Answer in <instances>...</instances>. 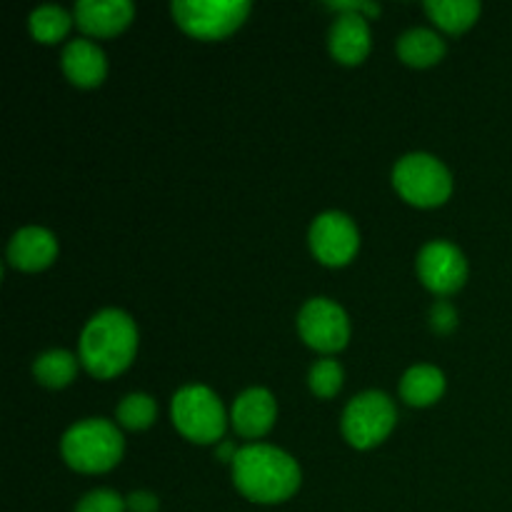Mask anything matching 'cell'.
I'll return each mask as SVG.
<instances>
[{
    "instance_id": "8fae6325",
    "label": "cell",
    "mask_w": 512,
    "mask_h": 512,
    "mask_svg": "<svg viewBox=\"0 0 512 512\" xmlns=\"http://www.w3.org/2000/svg\"><path fill=\"white\" fill-rule=\"evenodd\" d=\"M275 418H278V403L265 388H248L240 393L230 410V423L245 440L265 438L273 430Z\"/></svg>"
},
{
    "instance_id": "5bb4252c",
    "label": "cell",
    "mask_w": 512,
    "mask_h": 512,
    "mask_svg": "<svg viewBox=\"0 0 512 512\" xmlns=\"http://www.w3.org/2000/svg\"><path fill=\"white\" fill-rule=\"evenodd\" d=\"M373 35L365 15L358 13H340L333 20L328 33V48L338 63L360 65L370 53Z\"/></svg>"
},
{
    "instance_id": "d4e9b609",
    "label": "cell",
    "mask_w": 512,
    "mask_h": 512,
    "mask_svg": "<svg viewBox=\"0 0 512 512\" xmlns=\"http://www.w3.org/2000/svg\"><path fill=\"white\" fill-rule=\"evenodd\" d=\"M330 10H335V13H358V15H365V18H373V15H380V5L378 3H368V0H333V3H328Z\"/></svg>"
},
{
    "instance_id": "7c38bea8",
    "label": "cell",
    "mask_w": 512,
    "mask_h": 512,
    "mask_svg": "<svg viewBox=\"0 0 512 512\" xmlns=\"http://www.w3.org/2000/svg\"><path fill=\"white\" fill-rule=\"evenodd\" d=\"M135 5L130 0H80L73 18L83 33L93 38H113L133 23Z\"/></svg>"
},
{
    "instance_id": "ffe728a7",
    "label": "cell",
    "mask_w": 512,
    "mask_h": 512,
    "mask_svg": "<svg viewBox=\"0 0 512 512\" xmlns=\"http://www.w3.org/2000/svg\"><path fill=\"white\" fill-rule=\"evenodd\" d=\"M73 23H75L73 15H70L65 8H60V5H53V3L38 5L28 18L30 35H33L38 43H45V45L60 43V40L68 35V30L73 28Z\"/></svg>"
},
{
    "instance_id": "2e32d148",
    "label": "cell",
    "mask_w": 512,
    "mask_h": 512,
    "mask_svg": "<svg viewBox=\"0 0 512 512\" xmlns=\"http://www.w3.org/2000/svg\"><path fill=\"white\" fill-rule=\"evenodd\" d=\"M445 373L435 365H413L400 380V398L410 408H430L445 395Z\"/></svg>"
},
{
    "instance_id": "6da1fadb",
    "label": "cell",
    "mask_w": 512,
    "mask_h": 512,
    "mask_svg": "<svg viewBox=\"0 0 512 512\" xmlns=\"http://www.w3.org/2000/svg\"><path fill=\"white\" fill-rule=\"evenodd\" d=\"M230 465H233V483L238 493L258 505L285 503L298 493L303 483V473L293 455L275 445H245Z\"/></svg>"
},
{
    "instance_id": "7a4b0ae2",
    "label": "cell",
    "mask_w": 512,
    "mask_h": 512,
    "mask_svg": "<svg viewBox=\"0 0 512 512\" xmlns=\"http://www.w3.org/2000/svg\"><path fill=\"white\" fill-rule=\"evenodd\" d=\"M80 363L93 378L110 380L125 373L138 353V325L125 310L105 308L85 323L78 340Z\"/></svg>"
},
{
    "instance_id": "cb8c5ba5",
    "label": "cell",
    "mask_w": 512,
    "mask_h": 512,
    "mask_svg": "<svg viewBox=\"0 0 512 512\" xmlns=\"http://www.w3.org/2000/svg\"><path fill=\"white\" fill-rule=\"evenodd\" d=\"M430 328L438 335H448L458 328V313H455L453 305L448 300H435L433 308H430Z\"/></svg>"
},
{
    "instance_id": "ba28073f",
    "label": "cell",
    "mask_w": 512,
    "mask_h": 512,
    "mask_svg": "<svg viewBox=\"0 0 512 512\" xmlns=\"http://www.w3.org/2000/svg\"><path fill=\"white\" fill-rule=\"evenodd\" d=\"M298 333L318 353H338L350 340L348 313L330 298H310L298 313Z\"/></svg>"
},
{
    "instance_id": "603a6c76",
    "label": "cell",
    "mask_w": 512,
    "mask_h": 512,
    "mask_svg": "<svg viewBox=\"0 0 512 512\" xmlns=\"http://www.w3.org/2000/svg\"><path fill=\"white\" fill-rule=\"evenodd\" d=\"M75 512H128V505H125V498H120L118 493L100 488L85 495L75 505Z\"/></svg>"
},
{
    "instance_id": "d6986e66",
    "label": "cell",
    "mask_w": 512,
    "mask_h": 512,
    "mask_svg": "<svg viewBox=\"0 0 512 512\" xmlns=\"http://www.w3.org/2000/svg\"><path fill=\"white\" fill-rule=\"evenodd\" d=\"M78 363L80 360L73 353H68V350H45V353H40L35 358L33 375L45 388H68L75 380V375H78Z\"/></svg>"
},
{
    "instance_id": "ac0fdd59",
    "label": "cell",
    "mask_w": 512,
    "mask_h": 512,
    "mask_svg": "<svg viewBox=\"0 0 512 512\" xmlns=\"http://www.w3.org/2000/svg\"><path fill=\"white\" fill-rule=\"evenodd\" d=\"M425 13L445 33L460 35L468 28H473L475 20L483 13V5L478 0H428Z\"/></svg>"
},
{
    "instance_id": "9c48e42d",
    "label": "cell",
    "mask_w": 512,
    "mask_h": 512,
    "mask_svg": "<svg viewBox=\"0 0 512 512\" xmlns=\"http://www.w3.org/2000/svg\"><path fill=\"white\" fill-rule=\"evenodd\" d=\"M310 250L328 268H343L358 255L360 230L350 215L328 210L313 220L308 233Z\"/></svg>"
},
{
    "instance_id": "7402d4cb",
    "label": "cell",
    "mask_w": 512,
    "mask_h": 512,
    "mask_svg": "<svg viewBox=\"0 0 512 512\" xmlns=\"http://www.w3.org/2000/svg\"><path fill=\"white\" fill-rule=\"evenodd\" d=\"M345 380V370L338 360L323 358L318 363H313L308 373V385L313 390V395H318L320 400H330L340 393Z\"/></svg>"
},
{
    "instance_id": "52a82bcc",
    "label": "cell",
    "mask_w": 512,
    "mask_h": 512,
    "mask_svg": "<svg viewBox=\"0 0 512 512\" xmlns=\"http://www.w3.org/2000/svg\"><path fill=\"white\" fill-rule=\"evenodd\" d=\"M395 423H398L395 403L380 390H365V393L355 395L345 405L343 420H340L345 440L355 450H370L388 440Z\"/></svg>"
},
{
    "instance_id": "5b68a950",
    "label": "cell",
    "mask_w": 512,
    "mask_h": 512,
    "mask_svg": "<svg viewBox=\"0 0 512 512\" xmlns=\"http://www.w3.org/2000/svg\"><path fill=\"white\" fill-rule=\"evenodd\" d=\"M393 185L405 203L415 208H438L453 193V175L443 160L430 153H410L393 168Z\"/></svg>"
},
{
    "instance_id": "8992f818",
    "label": "cell",
    "mask_w": 512,
    "mask_h": 512,
    "mask_svg": "<svg viewBox=\"0 0 512 512\" xmlns=\"http://www.w3.org/2000/svg\"><path fill=\"white\" fill-rule=\"evenodd\" d=\"M173 20L183 33L198 40H223L248 20V0H175Z\"/></svg>"
},
{
    "instance_id": "e0dca14e",
    "label": "cell",
    "mask_w": 512,
    "mask_h": 512,
    "mask_svg": "<svg viewBox=\"0 0 512 512\" xmlns=\"http://www.w3.org/2000/svg\"><path fill=\"white\" fill-rule=\"evenodd\" d=\"M398 55L410 68H430L445 58V40L430 28H410L398 38Z\"/></svg>"
},
{
    "instance_id": "4316f807",
    "label": "cell",
    "mask_w": 512,
    "mask_h": 512,
    "mask_svg": "<svg viewBox=\"0 0 512 512\" xmlns=\"http://www.w3.org/2000/svg\"><path fill=\"white\" fill-rule=\"evenodd\" d=\"M235 455H238V448H235L233 443H223V445H220V448H218V458H220V460H230V463H233Z\"/></svg>"
},
{
    "instance_id": "30bf717a",
    "label": "cell",
    "mask_w": 512,
    "mask_h": 512,
    "mask_svg": "<svg viewBox=\"0 0 512 512\" xmlns=\"http://www.w3.org/2000/svg\"><path fill=\"white\" fill-rule=\"evenodd\" d=\"M418 278L438 298L458 293L468 280V260L450 240H430L418 253Z\"/></svg>"
},
{
    "instance_id": "484cf974",
    "label": "cell",
    "mask_w": 512,
    "mask_h": 512,
    "mask_svg": "<svg viewBox=\"0 0 512 512\" xmlns=\"http://www.w3.org/2000/svg\"><path fill=\"white\" fill-rule=\"evenodd\" d=\"M125 505H128V512H158L160 500L158 495L150 493V490H135L125 498Z\"/></svg>"
},
{
    "instance_id": "4fadbf2b",
    "label": "cell",
    "mask_w": 512,
    "mask_h": 512,
    "mask_svg": "<svg viewBox=\"0 0 512 512\" xmlns=\"http://www.w3.org/2000/svg\"><path fill=\"white\" fill-rule=\"evenodd\" d=\"M58 258V238L48 228L28 225L13 233L8 243V265L23 273H38Z\"/></svg>"
},
{
    "instance_id": "277c9868",
    "label": "cell",
    "mask_w": 512,
    "mask_h": 512,
    "mask_svg": "<svg viewBox=\"0 0 512 512\" xmlns=\"http://www.w3.org/2000/svg\"><path fill=\"white\" fill-rule=\"evenodd\" d=\"M170 418L185 440L198 445L218 443L228 428V415L218 395L205 385H185L173 395Z\"/></svg>"
},
{
    "instance_id": "3957f363",
    "label": "cell",
    "mask_w": 512,
    "mask_h": 512,
    "mask_svg": "<svg viewBox=\"0 0 512 512\" xmlns=\"http://www.w3.org/2000/svg\"><path fill=\"white\" fill-rule=\"evenodd\" d=\"M60 453L75 473H108L123 460L125 440L115 423L103 418H88L65 430Z\"/></svg>"
},
{
    "instance_id": "9a60e30c",
    "label": "cell",
    "mask_w": 512,
    "mask_h": 512,
    "mask_svg": "<svg viewBox=\"0 0 512 512\" xmlns=\"http://www.w3.org/2000/svg\"><path fill=\"white\" fill-rule=\"evenodd\" d=\"M60 65H63L65 78L78 88H98L108 75V58L93 40H70L63 48Z\"/></svg>"
},
{
    "instance_id": "44dd1931",
    "label": "cell",
    "mask_w": 512,
    "mask_h": 512,
    "mask_svg": "<svg viewBox=\"0 0 512 512\" xmlns=\"http://www.w3.org/2000/svg\"><path fill=\"white\" fill-rule=\"evenodd\" d=\"M155 418H158V405L148 393L125 395L115 410V420H118L120 428L133 430V433L148 430L155 423Z\"/></svg>"
}]
</instances>
